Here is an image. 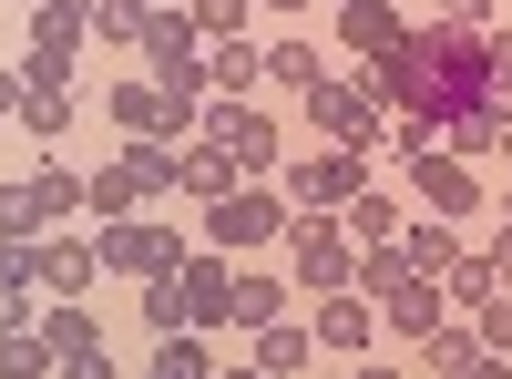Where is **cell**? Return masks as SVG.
<instances>
[{"mask_svg": "<svg viewBox=\"0 0 512 379\" xmlns=\"http://www.w3.org/2000/svg\"><path fill=\"white\" fill-rule=\"evenodd\" d=\"M226 318H236V267L216 257V246L144 287V328H154V339H185V328L205 339V328H226Z\"/></svg>", "mask_w": 512, "mask_h": 379, "instance_id": "6da1fadb", "label": "cell"}, {"mask_svg": "<svg viewBox=\"0 0 512 379\" xmlns=\"http://www.w3.org/2000/svg\"><path fill=\"white\" fill-rule=\"evenodd\" d=\"M144 72L164 82V93H175V103H216V82H205V31L185 21V0H164V11L144 21Z\"/></svg>", "mask_w": 512, "mask_h": 379, "instance_id": "7a4b0ae2", "label": "cell"}, {"mask_svg": "<svg viewBox=\"0 0 512 379\" xmlns=\"http://www.w3.org/2000/svg\"><path fill=\"white\" fill-rule=\"evenodd\" d=\"M287 226H297V205H287V195H267V175H246L236 195L205 205V246H216V257H246V246H287Z\"/></svg>", "mask_w": 512, "mask_h": 379, "instance_id": "3957f363", "label": "cell"}, {"mask_svg": "<svg viewBox=\"0 0 512 379\" xmlns=\"http://www.w3.org/2000/svg\"><path fill=\"white\" fill-rule=\"evenodd\" d=\"M62 216H82L72 164H31L21 185H0V236H62Z\"/></svg>", "mask_w": 512, "mask_h": 379, "instance_id": "277c9868", "label": "cell"}, {"mask_svg": "<svg viewBox=\"0 0 512 379\" xmlns=\"http://www.w3.org/2000/svg\"><path fill=\"white\" fill-rule=\"evenodd\" d=\"M103 113L123 123V144H134V134H154V144H185V134H195V123H205L195 103H175V93H164V82H154V72H123V82H113V93H103Z\"/></svg>", "mask_w": 512, "mask_h": 379, "instance_id": "5b68a950", "label": "cell"}, {"mask_svg": "<svg viewBox=\"0 0 512 379\" xmlns=\"http://www.w3.org/2000/svg\"><path fill=\"white\" fill-rule=\"evenodd\" d=\"M287 277H297V287H318V298H338V287L359 277L349 226H338V216H308V205H297V226H287Z\"/></svg>", "mask_w": 512, "mask_h": 379, "instance_id": "8992f818", "label": "cell"}, {"mask_svg": "<svg viewBox=\"0 0 512 379\" xmlns=\"http://www.w3.org/2000/svg\"><path fill=\"white\" fill-rule=\"evenodd\" d=\"M349 195H369V154L359 144H328L308 164H287V205H308V216H349Z\"/></svg>", "mask_w": 512, "mask_h": 379, "instance_id": "52a82bcc", "label": "cell"}, {"mask_svg": "<svg viewBox=\"0 0 512 379\" xmlns=\"http://www.w3.org/2000/svg\"><path fill=\"white\" fill-rule=\"evenodd\" d=\"M195 134L205 144H226L236 164H246V175H287V144H277V113H256V103H205V123H195Z\"/></svg>", "mask_w": 512, "mask_h": 379, "instance_id": "ba28073f", "label": "cell"}, {"mask_svg": "<svg viewBox=\"0 0 512 379\" xmlns=\"http://www.w3.org/2000/svg\"><path fill=\"white\" fill-rule=\"evenodd\" d=\"M308 123H318V134L328 144H379V123H390V113H379V93H369V72H328L318 82V93H308Z\"/></svg>", "mask_w": 512, "mask_h": 379, "instance_id": "9c48e42d", "label": "cell"}, {"mask_svg": "<svg viewBox=\"0 0 512 379\" xmlns=\"http://www.w3.org/2000/svg\"><path fill=\"white\" fill-rule=\"evenodd\" d=\"M93 246H103V277H144V287L185 267V236H175V226H144V216H123V226H103Z\"/></svg>", "mask_w": 512, "mask_h": 379, "instance_id": "30bf717a", "label": "cell"}, {"mask_svg": "<svg viewBox=\"0 0 512 379\" xmlns=\"http://www.w3.org/2000/svg\"><path fill=\"white\" fill-rule=\"evenodd\" d=\"M410 164V195H420V216H472V205H482V175H472V164H461V154H441V144H420V154H400Z\"/></svg>", "mask_w": 512, "mask_h": 379, "instance_id": "8fae6325", "label": "cell"}, {"mask_svg": "<svg viewBox=\"0 0 512 379\" xmlns=\"http://www.w3.org/2000/svg\"><path fill=\"white\" fill-rule=\"evenodd\" d=\"M338 41H349V52L379 72V62L410 52V11H400V0H349V11H338Z\"/></svg>", "mask_w": 512, "mask_h": 379, "instance_id": "7c38bea8", "label": "cell"}, {"mask_svg": "<svg viewBox=\"0 0 512 379\" xmlns=\"http://www.w3.org/2000/svg\"><path fill=\"white\" fill-rule=\"evenodd\" d=\"M72 62H82V21H31V52H21V93H72Z\"/></svg>", "mask_w": 512, "mask_h": 379, "instance_id": "4fadbf2b", "label": "cell"}, {"mask_svg": "<svg viewBox=\"0 0 512 379\" xmlns=\"http://www.w3.org/2000/svg\"><path fill=\"white\" fill-rule=\"evenodd\" d=\"M308 328H318V349H328V359H359V349L379 339V298L338 287V298H318V318H308Z\"/></svg>", "mask_w": 512, "mask_h": 379, "instance_id": "5bb4252c", "label": "cell"}, {"mask_svg": "<svg viewBox=\"0 0 512 379\" xmlns=\"http://www.w3.org/2000/svg\"><path fill=\"white\" fill-rule=\"evenodd\" d=\"M103 277V246L93 236H41V298H82Z\"/></svg>", "mask_w": 512, "mask_h": 379, "instance_id": "9a60e30c", "label": "cell"}, {"mask_svg": "<svg viewBox=\"0 0 512 379\" xmlns=\"http://www.w3.org/2000/svg\"><path fill=\"white\" fill-rule=\"evenodd\" d=\"M400 257H410V277H451L472 246H461V226H451V216H410V226H400Z\"/></svg>", "mask_w": 512, "mask_h": 379, "instance_id": "2e32d148", "label": "cell"}, {"mask_svg": "<svg viewBox=\"0 0 512 379\" xmlns=\"http://www.w3.org/2000/svg\"><path fill=\"white\" fill-rule=\"evenodd\" d=\"M205 82H216L226 103H246L256 82H267V41H246V31L236 41H205Z\"/></svg>", "mask_w": 512, "mask_h": 379, "instance_id": "e0dca14e", "label": "cell"}, {"mask_svg": "<svg viewBox=\"0 0 512 379\" xmlns=\"http://www.w3.org/2000/svg\"><path fill=\"white\" fill-rule=\"evenodd\" d=\"M379 328H390V339H431L441 328V277H400L390 298H379Z\"/></svg>", "mask_w": 512, "mask_h": 379, "instance_id": "ac0fdd59", "label": "cell"}, {"mask_svg": "<svg viewBox=\"0 0 512 379\" xmlns=\"http://www.w3.org/2000/svg\"><path fill=\"white\" fill-rule=\"evenodd\" d=\"M308 359H328L318 328H297V318H267V328H256V369H267V379H297Z\"/></svg>", "mask_w": 512, "mask_h": 379, "instance_id": "d6986e66", "label": "cell"}, {"mask_svg": "<svg viewBox=\"0 0 512 379\" xmlns=\"http://www.w3.org/2000/svg\"><path fill=\"white\" fill-rule=\"evenodd\" d=\"M502 123H512L502 103H472V113H451V123H441V154H461V164H492V154H502Z\"/></svg>", "mask_w": 512, "mask_h": 379, "instance_id": "ffe728a7", "label": "cell"}, {"mask_svg": "<svg viewBox=\"0 0 512 379\" xmlns=\"http://www.w3.org/2000/svg\"><path fill=\"white\" fill-rule=\"evenodd\" d=\"M123 175H134L144 195H185V144H154V134H134V144H123Z\"/></svg>", "mask_w": 512, "mask_h": 379, "instance_id": "44dd1931", "label": "cell"}, {"mask_svg": "<svg viewBox=\"0 0 512 379\" xmlns=\"http://www.w3.org/2000/svg\"><path fill=\"white\" fill-rule=\"evenodd\" d=\"M267 82H277V93H297V103H308L318 82H328V52H318V41H267Z\"/></svg>", "mask_w": 512, "mask_h": 379, "instance_id": "7402d4cb", "label": "cell"}, {"mask_svg": "<svg viewBox=\"0 0 512 379\" xmlns=\"http://www.w3.org/2000/svg\"><path fill=\"white\" fill-rule=\"evenodd\" d=\"M236 185H246V164H236L226 144H205V134H195V144H185V195L216 205V195H236Z\"/></svg>", "mask_w": 512, "mask_h": 379, "instance_id": "603a6c76", "label": "cell"}, {"mask_svg": "<svg viewBox=\"0 0 512 379\" xmlns=\"http://www.w3.org/2000/svg\"><path fill=\"white\" fill-rule=\"evenodd\" d=\"M31 328H41V339H52L62 359H82V349H103V328H93V308H82V298H52V308H41Z\"/></svg>", "mask_w": 512, "mask_h": 379, "instance_id": "cb8c5ba5", "label": "cell"}, {"mask_svg": "<svg viewBox=\"0 0 512 379\" xmlns=\"http://www.w3.org/2000/svg\"><path fill=\"white\" fill-rule=\"evenodd\" d=\"M134 205H144V185L123 175V164H103V175H82V216H103V226H123V216H134Z\"/></svg>", "mask_w": 512, "mask_h": 379, "instance_id": "d4e9b609", "label": "cell"}, {"mask_svg": "<svg viewBox=\"0 0 512 379\" xmlns=\"http://www.w3.org/2000/svg\"><path fill=\"white\" fill-rule=\"evenodd\" d=\"M0 379H62V349L41 339V328H11V339H0Z\"/></svg>", "mask_w": 512, "mask_h": 379, "instance_id": "484cf974", "label": "cell"}, {"mask_svg": "<svg viewBox=\"0 0 512 379\" xmlns=\"http://www.w3.org/2000/svg\"><path fill=\"white\" fill-rule=\"evenodd\" d=\"M400 226H410V216H400V195H379V185L349 195V236H359V246H400Z\"/></svg>", "mask_w": 512, "mask_h": 379, "instance_id": "4316f807", "label": "cell"}, {"mask_svg": "<svg viewBox=\"0 0 512 379\" xmlns=\"http://www.w3.org/2000/svg\"><path fill=\"white\" fill-rule=\"evenodd\" d=\"M287 287H297V277H267V267H256V277H236V328L287 318Z\"/></svg>", "mask_w": 512, "mask_h": 379, "instance_id": "83f0119b", "label": "cell"}, {"mask_svg": "<svg viewBox=\"0 0 512 379\" xmlns=\"http://www.w3.org/2000/svg\"><path fill=\"white\" fill-rule=\"evenodd\" d=\"M144 379H216V359H205V339L185 328V339H154V359H144Z\"/></svg>", "mask_w": 512, "mask_h": 379, "instance_id": "f1b7e54d", "label": "cell"}, {"mask_svg": "<svg viewBox=\"0 0 512 379\" xmlns=\"http://www.w3.org/2000/svg\"><path fill=\"white\" fill-rule=\"evenodd\" d=\"M420 359H431V379H461V369L482 359V339H472V328H451V318H441L431 339H420Z\"/></svg>", "mask_w": 512, "mask_h": 379, "instance_id": "f546056e", "label": "cell"}, {"mask_svg": "<svg viewBox=\"0 0 512 379\" xmlns=\"http://www.w3.org/2000/svg\"><path fill=\"white\" fill-rule=\"evenodd\" d=\"M185 21H195L205 41H236V31L256 21V0H185Z\"/></svg>", "mask_w": 512, "mask_h": 379, "instance_id": "4dcf8cb0", "label": "cell"}, {"mask_svg": "<svg viewBox=\"0 0 512 379\" xmlns=\"http://www.w3.org/2000/svg\"><path fill=\"white\" fill-rule=\"evenodd\" d=\"M21 134L62 144V134H72V93H21Z\"/></svg>", "mask_w": 512, "mask_h": 379, "instance_id": "1f68e13d", "label": "cell"}, {"mask_svg": "<svg viewBox=\"0 0 512 379\" xmlns=\"http://www.w3.org/2000/svg\"><path fill=\"white\" fill-rule=\"evenodd\" d=\"M472 339H482L492 359H512V287H492V298L472 308Z\"/></svg>", "mask_w": 512, "mask_h": 379, "instance_id": "d6a6232c", "label": "cell"}, {"mask_svg": "<svg viewBox=\"0 0 512 379\" xmlns=\"http://www.w3.org/2000/svg\"><path fill=\"white\" fill-rule=\"evenodd\" d=\"M400 277H410V257H400V246H369V257H359V277H349V287H359V298H390Z\"/></svg>", "mask_w": 512, "mask_h": 379, "instance_id": "836d02e7", "label": "cell"}, {"mask_svg": "<svg viewBox=\"0 0 512 379\" xmlns=\"http://www.w3.org/2000/svg\"><path fill=\"white\" fill-rule=\"evenodd\" d=\"M144 21H154L144 0H103V11H93V31L113 41V52H123V41H144Z\"/></svg>", "mask_w": 512, "mask_h": 379, "instance_id": "e575fe53", "label": "cell"}, {"mask_svg": "<svg viewBox=\"0 0 512 379\" xmlns=\"http://www.w3.org/2000/svg\"><path fill=\"white\" fill-rule=\"evenodd\" d=\"M31 298H41V287H21V277H0V339H11V328H31Z\"/></svg>", "mask_w": 512, "mask_h": 379, "instance_id": "d590c367", "label": "cell"}, {"mask_svg": "<svg viewBox=\"0 0 512 379\" xmlns=\"http://www.w3.org/2000/svg\"><path fill=\"white\" fill-rule=\"evenodd\" d=\"M431 21H451V31H482V21H492V0H431Z\"/></svg>", "mask_w": 512, "mask_h": 379, "instance_id": "8d00e7d4", "label": "cell"}, {"mask_svg": "<svg viewBox=\"0 0 512 379\" xmlns=\"http://www.w3.org/2000/svg\"><path fill=\"white\" fill-rule=\"evenodd\" d=\"M62 379H123V369H113L103 349H82V359H62Z\"/></svg>", "mask_w": 512, "mask_h": 379, "instance_id": "74e56055", "label": "cell"}, {"mask_svg": "<svg viewBox=\"0 0 512 379\" xmlns=\"http://www.w3.org/2000/svg\"><path fill=\"white\" fill-rule=\"evenodd\" d=\"M41 11H52V21H82V31H93V11H103V0H41Z\"/></svg>", "mask_w": 512, "mask_h": 379, "instance_id": "f35d334b", "label": "cell"}, {"mask_svg": "<svg viewBox=\"0 0 512 379\" xmlns=\"http://www.w3.org/2000/svg\"><path fill=\"white\" fill-rule=\"evenodd\" d=\"M482 257H492V277H502V287H512V226H502V236H492V246H482Z\"/></svg>", "mask_w": 512, "mask_h": 379, "instance_id": "ab89813d", "label": "cell"}, {"mask_svg": "<svg viewBox=\"0 0 512 379\" xmlns=\"http://www.w3.org/2000/svg\"><path fill=\"white\" fill-rule=\"evenodd\" d=\"M0 123H21V72H0Z\"/></svg>", "mask_w": 512, "mask_h": 379, "instance_id": "60d3db41", "label": "cell"}, {"mask_svg": "<svg viewBox=\"0 0 512 379\" xmlns=\"http://www.w3.org/2000/svg\"><path fill=\"white\" fill-rule=\"evenodd\" d=\"M461 379H512V359H492V349H482V359H472V369H461Z\"/></svg>", "mask_w": 512, "mask_h": 379, "instance_id": "b9f144b4", "label": "cell"}, {"mask_svg": "<svg viewBox=\"0 0 512 379\" xmlns=\"http://www.w3.org/2000/svg\"><path fill=\"white\" fill-rule=\"evenodd\" d=\"M349 379H400V369H390V359H359V369H349Z\"/></svg>", "mask_w": 512, "mask_h": 379, "instance_id": "7bdbcfd3", "label": "cell"}, {"mask_svg": "<svg viewBox=\"0 0 512 379\" xmlns=\"http://www.w3.org/2000/svg\"><path fill=\"white\" fill-rule=\"evenodd\" d=\"M216 379H267V369H256V359H236V369H216Z\"/></svg>", "mask_w": 512, "mask_h": 379, "instance_id": "ee69618b", "label": "cell"}, {"mask_svg": "<svg viewBox=\"0 0 512 379\" xmlns=\"http://www.w3.org/2000/svg\"><path fill=\"white\" fill-rule=\"evenodd\" d=\"M256 11H308V0H256Z\"/></svg>", "mask_w": 512, "mask_h": 379, "instance_id": "f6af8a7d", "label": "cell"}, {"mask_svg": "<svg viewBox=\"0 0 512 379\" xmlns=\"http://www.w3.org/2000/svg\"><path fill=\"white\" fill-rule=\"evenodd\" d=\"M502 164H512V123H502Z\"/></svg>", "mask_w": 512, "mask_h": 379, "instance_id": "bcb514c9", "label": "cell"}, {"mask_svg": "<svg viewBox=\"0 0 512 379\" xmlns=\"http://www.w3.org/2000/svg\"><path fill=\"white\" fill-rule=\"evenodd\" d=\"M492 205H502V226H512V195H492Z\"/></svg>", "mask_w": 512, "mask_h": 379, "instance_id": "7dc6e473", "label": "cell"}, {"mask_svg": "<svg viewBox=\"0 0 512 379\" xmlns=\"http://www.w3.org/2000/svg\"><path fill=\"white\" fill-rule=\"evenodd\" d=\"M328 11H349V0H328Z\"/></svg>", "mask_w": 512, "mask_h": 379, "instance_id": "c3c4849f", "label": "cell"}]
</instances>
